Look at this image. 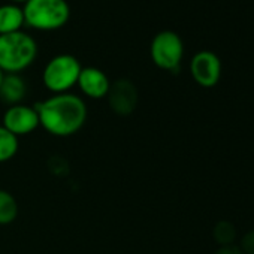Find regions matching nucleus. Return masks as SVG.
<instances>
[{"label": "nucleus", "mask_w": 254, "mask_h": 254, "mask_svg": "<svg viewBox=\"0 0 254 254\" xmlns=\"http://www.w3.org/2000/svg\"><path fill=\"white\" fill-rule=\"evenodd\" d=\"M150 56L153 63L168 72L178 70L184 57V44L178 33L172 30L159 32L150 45Z\"/></svg>", "instance_id": "obj_5"}, {"label": "nucleus", "mask_w": 254, "mask_h": 254, "mask_svg": "<svg viewBox=\"0 0 254 254\" xmlns=\"http://www.w3.org/2000/svg\"><path fill=\"white\" fill-rule=\"evenodd\" d=\"M212 236L220 247L232 245V244H235V239H236V226L232 221L221 220L214 226Z\"/></svg>", "instance_id": "obj_14"}, {"label": "nucleus", "mask_w": 254, "mask_h": 254, "mask_svg": "<svg viewBox=\"0 0 254 254\" xmlns=\"http://www.w3.org/2000/svg\"><path fill=\"white\" fill-rule=\"evenodd\" d=\"M18 215V203L15 197L6 191L0 189V226H6L15 221Z\"/></svg>", "instance_id": "obj_12"}, {"label": "nucleus", "mask_w": 254, "mask_h": 254, "mask_svg": "<svg viewBox=\"0 0 254 254\" xmlns=\"http://www.w3.org/2000/svg\"><path fill=\"white\" fill-rule=\"evenodd\" d=\"M221 60L220 57L208 50L199 51L190 62V73L194 82L203 88H212L221 78Z\"/></svg>", "instance_id": "obj_6"}, {"label": "nucleus", "mask_w": 254, "mask_h": 254, "mask_svg": "<svg viewBox=\"0 0 254 254\" xmlns=\"http://www.w3.org/2000/svg\"><path fill=\"white\" fill-rule=\"evenodd\" d=\"M38 57V44L26 32L0 35V69L3 73H20Z\"/></svg>", "instance_id": "obj_2"}, {"label": "nucleus", "mask_w": 254, "mask_h": 254, "mask_svg": "<svg viewBox=\"0 0 254 254\" xmlns=\"http://www.w3.org/2000/svg\"><path fill=\"white\" fill-rule=\"evenodd\" d=\"M214 254H244L242 250L239 248V245H223V247H218V250L214 253Z\"/></svg>", "instance_id": "obj_16"}, {"label": "nucleus", "mask_w": 254, "mask_h": 254, "mask_svg": "<svg viewBox=\"0 0 254 254\" xmlns=\"http://www.w3.org/2000/svg\"><path fill=\"white\" fill-rule=\"evenodd\" d=\"M24 26V12L15 3L0 5V35L20 32Z\"/></svg>", "instance_id": "obj_11"}, {"label": "nucleus", "mask_w": 254, "mask_h": 254, "mask_svg": "<svg viewBox=\"0 0 254 254\" xmlns=\"http://www.w3.org/2000/svg\"><path fill=\"white\" fill-rule=\"evenodd\" d=\"M108 103L111 109L117 115H130L138 105V90L135 84L129 79H117L115 82H111L109 91L106 94Z\"/></svg>", "instance_id": "obj_8"}, {"label": "nucleus", "mask_w": 254, "mask_h": 254, "mask_svg": "<svg viewBox=\"0 0 254 254\" xmlns=\"http://www.w3.org/2000/svg\"><path fill=\"white\" fill-rule=\"evenodd\" d=\"M12 3H15V5H18V3H26L27 0H11Z\"/></svg>", "instance_id": "obj_17"}, {"label": "nucleus", "mask_w": 254, "mask_h": 254, "mask_svg": "<svg viewBox=\"0 0 254 254\" xmlns=\"http://www.w3.org/2000/svg\"><path fill=\"white\" fill-rule=\"evenodd\" d=\"M23 12L24 24L42 32L62 29L70 17L66 0H27Z\"/></svg>", "instance_id": "obj_3"}, {"label": "nucleus", "mask_w": 254, "mask_h": 254, "mask_svg": "<svg viewBox=\"0 0 254 254\" xmlns=\"http://www.w3.org/2000/svg\"><path fill=\"white\" fill-rule=\"evenodd\" d=\"M8 132L15 135L17 138L30 135L39 127V117L35 106H29L24 103L12 105L6 109L3 115V124Z\"/></svg>", "instance_id": "obj_7"}, {"label": "nucleus", "mask_w": 254, "mask_h": 254, "mask_svg": "<svg viewBox=\"0 0 254 254\" xmlns=\"http://www.w3.org/2000/svg\"><path fill=\"white\" fill-rule=\"evenodd\" d=\"M27 94L26 81L20 76V73H5L2 84H0V100L12 105L23 103V99Z\"/></svg>", "instance_id": "obj_10"}, {"label": "nucleus", "mask_w": 254, "mask_h": 254, "mask_svg": "<svg viewBox=\"0 0 254 254\" xmlns=\"http://www.w3.org/2000/svg\"><path fill=\"white\" fill-rule=\"evenodd\" d=\"M81 69L82 66L75 56L59 54L45 64L42 82L53 94L69 93V90L76 85Z\"/></svg>", "instance_id": "obj_4"}, {"label": "nucleus", "mask_w": 254, "mask_h": 254, "mask_svg": "<svg viewBox=\"0 0 254 254\" xmlns=\"http://www.w3.org/2000/svg\"><path fill=\"white\" fill-rule=\"evenodd\" d=\"M76 85L79 87L84 96L90 99H103L109 91L111 81L103 70L88 66L81 69Z\"/></svg>", "instance_id": "obj_9"}, {"label": "nucleus", "mask_w": 254, "mask_h": 254, "mask_svg": "<svg viewBox=\"0 0 254 254\" xmlns=\"http://www.w3.org/2000/svg\"><path fill=\"white\" fill-rule=\"evenodd\" d=\"M239 248L244 254H254V229L248 230L239 242Z\"/></svg>", "instance_id": "obj_15"}, {"label": "nucleus", "mask_w": 254, "mask_h": 254, "mask_svg": "<svg viewBox=\"0 0 254 254\" xmlns=\"http://www.w3.org/2000/svg\"><path fill=\"white\" fill-rule=\"evenodd\" d=\"M18 138L0 126V163L12 160L18 153Z\"/></svg>", "instance_id": "obj_13"}, {"label": "nucleus", "mask_w": 254, "mask_h": 254, "mask_svg": "<svg viewBox=\"0 0 254 254\" xmlns=\"http://www.w3.org/2000/svg\"><path fill=\"white\" fill-rule=\"evenodd\" d=\"M3 75H5V73L2 72V69H0V84H2V79H3Z\"/></svg>", "instance_id": "obj_18"}, {"label": "nucleus", "mask_w": 254, "mask_h": 254, "mask_svg": "<svg viewBox=\"0 0 254 254\" xmlns=\"http://www.w3.org/2000/svg\"><path fill=\"white\" fill-rule=\"evenodd\" d=\"M39 126L59 138L78 133L87 121V105L82 97L73 93L53 94L47 100L35 105Z\"/></svg>", "instance_id": "obj_1"}]
</instances>
